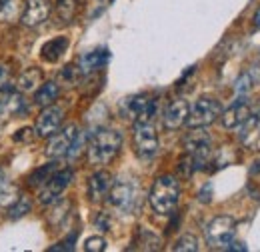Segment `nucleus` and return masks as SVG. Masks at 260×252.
Masks as SVG:
<instances>
[{
    "mask_svg": "<svg viewBox=\"0 0 260 252\" xmlns=\"http://www.w3.org/2000/svg\"><path fill=\"white\" fill-rule=\"evenodd\" d=\"M178 198H180V184L170 174L158 176L150 188V194H148V202H150L152 210L156 214H162V216L172 214V210L178 204Z\"/></svg>",
    "mask_w": 260,
    "mask_h": 252,
    "instance_id": "f257e3e1",
    "label": "nucleus"
},
{
    "mask_svg": "<svg viewBox=\"0 0 260 252\" xmlns=\"http://www.w3.org/2000/svg\"><path fill=\"white\" fill-rule=\"evenodd\" d=\"M122 146V134L118 130H98L96 134L90 138L88 142V160L90 164H96V166H104L108 164L112 158L118 154Z\"/></svg>",
    "mask_w": 260,
    "mask_h": 252,
    "instance_id": "f03ea898",
    "label": "nucleus"
},
{
    "mask_svg": "<svg viewBox=\"0 0 260 252\" xmlns=\"http://www.w3.org/2000/svg\"><path fill=\"white\" fill-rule=\"evenodd\" d=\"M158 104L160 102L156 98H150L146 94L128 96L120 104V114H122V118L132 120L134 124L136 122H154V118L158 114Z\"/></svg>",
    "mask_w": 260,
    "mask_h": 252,
    "instance_id": "7ed1b4c3",
    "label": "nucleus"
},
{
    "mask_svg": "<svg viewBox=\"0 0 260 252\" xmlns=\"http://www.w3.org/2000/svg\"><path fill=\"white\" fill-rule=\"evenodd\" d=\"M182 144H184L186 154H190L192 160H194L196 170L204 168V164H206L208 158H210V146H212L210 134H208L202 126H198V128H192V130L184 136V142H182Z\"/></svg>",
    "mask_w": 260,
    "mask_h": 252,
    "instance_id": "20e7f679",
    "label": "nucleus"
},
{
    "mask_svg": "<svg viewBox=\"0 0 260 252\" xmlns=\"http://www.w3.org/2000/svg\"><path fill=\"white\" fill-rule=\"evenodd\" d=\"M106 196L110 206L120 214H130L138 206V186L128 180H120L112 184Z\"/></svg>",
    "mask_w": 260,
    "mask_h": 252,
    "instance_id": "39448f33",
    "label": "nucleus"
},
{
    "mask_svg": "<svg viewBox=\"0 0 260 252\" xmlns=\"http://www.w3.org/2000/svg\"><path fill=\"white\" fill-rule=\"evenodd\" d=\"M132 142H134V152L142 160H150L158 154V134L152 122H136Z\"/></svg>",
    "mask_w": 260,
    "mask_h": 252,
    "instance_id": "423d86ee",
    "label": "nucleus"
},
{
    "mask_svg": "<svg viewBox=\"0 0 260 252\" xmlns=\"http://www.w3.org/2000/svg\"><path fill=\"white\" fill-rule=\"evenodd\" d=\"M222 112V106L216 98H198L194 104L190 106L188 110V116H186V124L190 128H206L208 124H212Z\"/></svg>",
    "mask_w": 260,
    "mask_h": 252,
    "instance_id": "0eeeda50",
    "label": "nucleus"
},
{
    "mask_svg": "<svg viewBox=\"0 0 260 252\" xmlns=\"http://www.w3.org/2000/svg\"><path fill=\"white\" fill-rule=\"evenodd\" d=\"M236 236V220L232 216H216L206 226V242L212 248H226Z\"/></svg>",
    "mask_w": 260,
    "mask_h": 252,
    "instance_id": "6e6552de",
    "label": "nucleus"
},
{
    "mask_svg": "<svg viewBox=\"0 0 260 252\" xmlns=\"http://www.w3.org/2000/svg\"><path fill=\"white\" fill-rule=\"evenodd\" d=\"M72 178H74V174H72V170L70 168H64V170H54L52 172V176L40 186V202L42 204H50V202H56L58 200V196L68 188V184L72 182Z\"/></svg>",
    "mask_w": 260,
    "mask_h": 252,
    "instance_id": "1a4fd4ad",
    "label": "nucleus"
},
{
    "mask_svg": "<svg viewBox=\"0 0 260 252\" xmlns=\"http://www.w3.org/2000/svg\"><path fill=\"white\" fill-rule=\"evenodd\" d=\"M52 138L46 144V156L48 158H62L68 154L74 138L78 136V126L68 124L62 130H56L54 134H50Z\"/></svg>",
    "mask_w": 260,
    "mask_h": 252,
    "instance_id": "9d476101",
    "label": "nucleus"
},
{
    "mask_svg": "<svg viewBox=\"0 0 260 252\" xmlns=\"http://www.w3.org/2000/svg\"><path fill=\"white\" fill-rule=\"evenodd\" d=\"M62 118H64V110L60 106H54V104L46 106L40 112V116L36 118V134L38 136H50V134H54L60 128V124H62Z\"/></svg>",
    "mask_w": 260,
    "mask_h": 252,
    "instance_id": "9b49d317",
    "label": "nucleus"
},
{
    "mask_svg": "<svg viewBox=\"0 0 260 252\" xmlns=\"http://www.w3.org/2000/svg\"><path fill=\"white\" fill-rule=\"evenodd\" d=\"M50 16V4L48 0H26V6L20 14V24L22 26H38Z\"/></svg>",
    "mask_w": 260,
    "mask_h": 252,
    "instance_id": "f8f14e48",
    "label": "nucleus"
},
{
    "mask_svg": "<svg viewBox=\"0 0 260 252\" xmlns=\"http://www.w3.org/2000/svg\"><path fill=\"white\" fill-rule=\"evenodd\" d=\"M188 110H190V104L184 100V98H176L168 104V108L164 110V126L168 130H176L186 122V116H188Z\"/></svg>",
    "mask_w": 260,
    "mask_h": 252,
    "instance_id": "ddd939ff",
    "label": "nucleus"
},
{
    "mask_svg": "<svg viewBox=\"0 0 260 252\" xmlns=\"http://www.w3.org/2000/svg\"><path fill=\"white\" fill-rule=\"evenodd\" d=\"M222 116V126L224 128H238L240 124H244L248 118H250V114H252V110H250V106H248V102H244V100H236L232 106H228L224 112H220Z\"/></svg>",
    "mask_w": 260,
    "mask_h": 252,
    "instance_id": "4468645a",
    "label": "nucleus"
},
{
    "mask_svg": "<svg viewBox=\"0 0 260 252\" xmlns=\"http://www.w3.org/2000/svg\"><path fill=\"white\" fill-rule=\"evenodd\" d=\"M112 186V176L106 170H98L88 178V196L92 202H100Z\"/></svg>",
    "mask_w": 260,
    "mask_h": 252,
    "instance_id": "2eb2a0df",
    "label": "nucleus"
},
{
    "mask_svg": "<svg viewBox=\"0 0 260 252\" xmlns=\"http://www.w3.org/2000/svg\"><path fill=\"white\" fill-rule=\"evenodd\" d=\"M240 128V140L244 146L252 148V150H260V112L258 114H250V118L244 124L238 126Z\"/></svg>",
    "mask_w": 260,
    "mask_h": 252,
    "instance_id": "dca6fc26",
    "label": "nucleus"
},
{
    "mask_svg": "<svg viewBox=\"0 0 260 252\" xmlns=\"http://www.w3.org/2000/svg\"><path fill=\"white\" fill-rule=\"evenodd\" d=\"M108 60H110V52L106 48H98V50H92V52H88V54H84L80 58L78 70H80V74H88V72L104 68Z\"/></svg>",
    "mask_w": 260,
    "mask_h": 252,
    "instance_id": "f3484780",
    "label": "nucleus"
},
{
    "mask_svg": "<svg viewBox=\"0 0 260 252\" xmlns=\"http://www.w3.org/2000/svg\"><path fill=\"white\" fill-rule=\"evenodd\" d=\"M22 110H26L22 96L16 94V92H10V90H0V118L14 116Z\"/></svg>",
    "mask_w": 260,
    "mask_h": 252,
    "instance_id": "a211bd4d",
    "label": "nucleus"
},
{
    "mask_svg": "<svg viewBox=\"0 0 260 252\" xmlns=\"http://www.w3.org/2000/svg\"><path fill=\"white\" fill-rule=\"evenodd\" d=\"M58 94H60V86L56 82H44L40 88L34 90V102L38 106H44L46 108V106H50V104L56 102Z\"/></svg>",
    "mask_w": 260,
    "mask_h": 252,
    "instance_id": "6ab92c4d",
    "label": "nucleus"
},
{
    "mask_svg": "<svg viewBox=\"0 0 260 252\" xmlns=\"http://www.w3.org/2000/svg\"><path fill=\"white\" fill-rule=\"evenodd\" d=\"M66 48H68V38H64V36L52 38L42 46V58L48 62H56L66 52Z\"/></svg>",
    "mask_w": 260,
    "mask_h": 252,
    "instance_id": "aec40b11",
    "label": "nucleus"
},
{
    "mask_svg": "<svg viewBox=\"0 0 260 252\" xmlns=\"http://www.w3.org/2000/svg\"><path fill=\"white\" fill-rule=\"evenodd\" d=\"M18 186L8 180L6 172L0 168V206H10L18 198Z\"/></svg>",
    "mask_w": 260,
    "mask_h": 252,
    "instance_id": "412c9836",
    "label": "nucleus"
},
{
    "mask_svg": "<svg viewBox=\"0 0 260 252\" xmlns=\"http://www.w3.org/2000/svg\"><path fill=\"white\" fill-rule=\"evenodd\" d=\"M42 80V72L38 68H28L18 78V90L20 92H34Z\"/></svg>",
    "mask_w": 260,
    "mask_h": 252,
    "instance_id": "4be33fe9",
    "label": "nucleus"
},
{
    "mask_svg": "<svg viewBox=\"0 0 260 252\" xmlns=\"http://www.w3.org/2000/svg\"><path fill=\"white\" fill-rule=\"evenodd\" d=\"M76 10H78V0H58L56 2V18L64 24L76 16Z\"/></svg>",
    "mask_w": 260,
    "mask_h": 252,
    "instance_id": "5701e85b",
    "label": "nucleus"
},
{
    "mask_svg": "<svg viewBox=\"0 0 260 252\" xmlns=\"http://www.w3.org/2000/svg\"><path fill=\"white\" fill-rule=\"evenodd\" d=\"M30 210H32L30 198H28V196H18V198L8 206V216H10L12 220H16V218H22L24 214H28Z\"/></svg>",
    "mask_w": 260,
    "mask_h": 252,
    "instance_id": "b1692460",
    "label": "nucleus"
},
{
    "mask_svg": "<svg viewBox=\"0 0 260 252\" xmlns=\"http://www.w3.org/2000/svg\"><path fill=\"white\" fill-rule=\"evenodd\" d=\"M256 82H258V76H254V72L248 70V72L238 76V80L234 84V90H236V94H248Z\"/></svg>",
    "mask_w": 260,
    "mask_h": 252,
    "instance_id": "393cba45",
    "label": "nucleus"
},
{
    "mask_svg": "<svg viewBox=\"0 0 260 252\" xmlns=\"http://www.w3.org/2000/svg\"><path fill=\"white\" fill-rule=\"evenodd\" d=\"M54 170H56V164H46V166H42V168H36L32 174H30L28 182H30L32 186H42V184L52 176Z\"/></svg>",
    "mask_w": 260,
    "mask_h": 252,
    "instance_id": "a878e982",
    "label": "nucleus"
},
{
    "mask_svg": "<svg viewBox=\"0 0 260 252\" xmlns=\"http://www.w3.org/2000/svg\"><path fill=\"white\" fill-rule=\"evenodd\" d=\"M200 248L198 246V238L192 234H184L182 238H178V242L174 244V250L176 252H196Z\"/></svg>",
    "mask_w": 260,
    "mask_h": 252,
    "instance_id": "bb28decb",
    "label": "nucleus"
},
{
    "mask_svg": "<svg viewBox=\"0 0 260 252\" xmlns=\"http://www.w3.org/2000/svg\"><path fill=\"white\" fill-rule=\"evenodd\" d=\"M68 202H60V204H56L54 208H52V212L48 214V222L52 224V226H56L58 222H60V218H64L66 216V210H68Z\"/></svg>",
    "mask_w": 260,
    "mask_h": 252,
    "instance_id": "cd10ccee",
    "label": "nucleus"
},
{
    "mask_svg": "<svg viewBox=\"0 0 260 252\" xmlns=\"http://www.w3.org/2000/svg\"><path fill=\"white\" fill-rule=\"evenodd\" d=\"M84 250L86 252H102L106 250V240L102 236H90L84 242Z\"/></svg>",
    "mask_w": 260,
    "mask_h": 252,
    "instance_id": "c85d7f7f",
    "label": "nucleus"
},
{
    "mask_svg": "<svg viewBox=\"0 0 260 252\" xmlns=\"http://www.w3.org/2000/svg\"><path fill=\"white\" fill-rule=\"evenodd\" d=\"M74 238H76V232L74 234H70L66 240H62L60 244H56V246H52L50 252H60V250H72L74 248Z\"/></svg>",
    "mask_w": 260,
    "mask_h": 252,
    "instance_id": "c756f323",
    "label": "nucleus"
},
{
    "mask_svg": "<svg viewBox=\"0 0 260 252\" xmlns=\"http://www.w3.org/2000/svg\"><path fill=\"white\" fill-rule=\"evenodd\" d=\"M8 80H10V66L0 64V90H4V88H6Z\"/></svg>",
    "mask_w": 260,
    "mask_h": 252,
    "instance_id": "7c9ffc66",
    "label": "nucleus"
},
{
    "mask_svg": "<svg viewBox=\"0 0 260 252\" xmlns=\"http://www.w3.org/2000/svg\"><path fill=\"white\" fill-rule=\"evenodd\" d=\"M96 226L100 230H110V216L104 214V212H100L96 218Z\"/></svg>",
    "mask_w": 260,
    "mask_h": 252,
    "instance_id": "2f4dec72",
    "label": "nucleus"
},
{
    "mask_svg": "<svg viewBox=\"0 0 260 252\" xmlns=\"http://www.w3.org/2000/svg\"><path fill=\"white\" fill-rule=\"evenodd\" d=\"M198 200L200 202H210V184L204 186V188L198 192Z\"/></svg>",
    "mask_w": 260,
    "mask_h": 252,
    "instance_id": "473e14b6",
    "label": "nucleus"
},
{
    "mask_svg": "<svg viewBox=\"0 0 260 252\" xmlns=\"http://www.w3.org/2000/svg\"><path fill=\"white\" fill-rule=\"evenodd\" d=\"M254 26H256V28L260 30V10L256 12V16H254Z\"/></svg>",
    "mask_w": 260,
    "mask_h": 252,
    "instance_id": "72a5a7b5",
    "label": "nucleus"
}]
</instances>
